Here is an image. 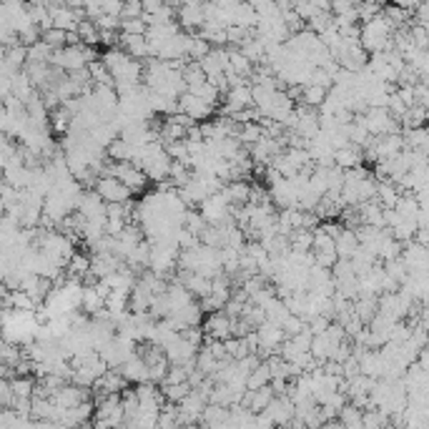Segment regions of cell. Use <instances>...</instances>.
<instances>
[{
    "mask_svg": "<svg viewBox=\"0 0 429 429\" xmlns=\"http://www.w3.org/2000/svg\"><path fill=\"white\" fill-rule=\"evenodd\" d=\"M93 191L103 198V201H106V204H111V201L124 204V201H128V198L133 196L131 189H128V186H124V183L118 181L116 176H101V178L95 181Z\"/></svg>",
    "mask_w": 429,
    "mask_h": 429,
    "instance_id": "cell-1",
    "label": "cell"
},
{
    "mask_svg": "<svg viewBox=\"0 0 429 429\" xmlns=\"http://www.w3.org/2000/svg\"><path fill=\"white\" fill-rule=\"evenodd\" d=\"M176 101H178V111H183V113L191 116L194 121H206V118H211L213 111H216V106L206 103L204 98H198V95L189 93V91H183Z\"/></svg>",
    "mask_w": 429,
    "mask_h": 429,
    "instance_id": "cell-2",
    "label": "cell"
},
{
    "mask_svg": "<svg viewBox=\"0 0 429 429\" xmlns=\"http://www.w3.org/2000/svg\"><path fill=\"white\" fill-rule=\"evenodd\" d=\"M332 159H334V166L339 168H351L357 166V163H364L362 161V148L354 143H347L342 148H334L332 151Z\"/></svg>",
    "mask_w": 429,
    "mask_h": 429,
    "instance_id": "cell-3",
    "label": "cell"
},
{
    "mask_svg": "<svg viewBox=\"0 0 429 429\" xmlns=\"http://www.w3.org/2000/svg\"><path fill=\"white\" fill-rule=\"evenodd\" d=\"M106 156H108L111 161H131L133 156H136V146H131L128 141L116 136V139L106 146Z\"/></svg>",
    "mask_w": 429,
    "mask_h": 429,
    "instance_id": "cell-4",
    "label": "cell"
},
{
    "mask_svg": "<svg viewBox=\"0 0 429 429\" xmlns=\"http://www.w3.org/2000/svg\"><path fill=\"white\" fill-rule=\"evenodd\" d=\"M78 304H80V309L88 314V316H93L98 309H103V297L91 284H86L83 289H80V301H78Z\"/></svg>",
    "mask_w": 429,
    "mask_h": 429,
    "instance_id": "cell-5",
    "label": "cell"
},
{
    "mask_svg": "<svg viewBox=\"0 0 429 429\" xmlns=\"http://www.w3.org/2000/svg\"><path fill=\"white\" fill-rule=\"evenodd\" d=\"M374 198L382 204V209H394L397 198H399V189L392 181H377V196Z\"/></svg>",
    "mask_w": 429,
    "mask_h": 429,
    "instance_id": "cell-6",
    "label": "cell"
},
{
    "mask_svg": "<svg viewBox=\"0 0 429 429\" xmlns=\"http://www.w3.org/2000/svg\"><path fill=\"white\" fill-rule=\"evenodd\" d=\"M336 419L342 422V427H354V429H359V427H362V409L354 407L351 402H347L344 407L336 409Z\"/></svg>",
    "mask_w": 429,
    "mask_h": 429,
    "instance_id": "cell-7",
    "label": "cell"
},
{
    "mask_svg": "<svg viewBox=\"0 0 429 429\" xmlns=\"http://www.w3.org/2000/svg\"><path fill=\"white\" fill-rule=\"evenodd\" d=\"M189 392H191L189 382H178V384H161V394H163V399L174 402V404H178V402H181Z\"/></svg>",
    "mask_w": 429,
    "mask_h": 429,
    "instance_id": "cell-8",
    "label": "cell"
},
{
    "mask_svg": "<svg viewBox=\"0 0 429 429\" xmlns=\"http://www.w3.org/2000/svg\"><path fill=\"white\" fill-rule=\"evenodd\" d=\"M236 136H239V141L244 146H251L254 141L262 139V126H259V121H248V124H239V131H236Z\"/></svg>",
    "mask_w": 429,
    "mask_h": 429,
    "instance_id": "cell-9",
    "label": "cell"
},
{
    "mask_svg": "<svg viewBox=\"0 0 429 429\" xmlns=\"http://www.w3.org/2000/svg\"><path fill=\"white\" fill-rule=\"evenodd\" d=\"M279 327H281V332H284L286 336H294V334H299L301 329H306V319L299 316V314H286Z\"/></svg>",
    "mask_w": 429,
    "mask_h": 429,
    "instance_id": "cell-10",
    "label": "cell"
},
{
    "mask_svg": "<svg viewBox=\"0 0 429 429\" xmlns=\"http://www.w3.org/2000/svg\"><path fill=\"white\" fill-rule=\"evenodd\" d=\"M10 392H13V397H33V379L28 377L10 379Z\"/></svg>",
    "mask_w": 429,
    "mask_h": 429,
    "instance_id": "cell-11",
    "label": "cell"
},
{
    "mask_svg": "<svg viewBox=\"0 0 429 429\" xmlns=\"http://www.w3.org/2000/svg\"><path fill=\"white\" fill-rule=\"evenodd\" d=\"M336 259H339L336 251H314V264H316V266H324V269H332Z\"/></svg>",
    "mask_w": 429,
    "mask_h": 429,
    "instance_id": "cell-12",
    "label": "cell"
}]
</instances>
